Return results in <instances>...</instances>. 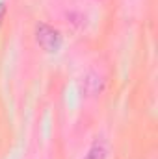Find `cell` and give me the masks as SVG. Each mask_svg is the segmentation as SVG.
<instances>
[{
  "label": "cell",
  "instance_id": "2",
  "mask_svg": "<svg viewBox=\"0 0 158 159\" xmlns=\"http://www.w3.org/2000/svg\"><path fill=\"white\" fill-rule=\"evenodd\" d=\"M106 156H108V146H106V143L97 139V141H93V144L87 148L84 159H106Z\"/></svg>",
  "mask_w": 158,
  "mask_h": 159
},
{
  "label": "cell",
  "instance_id": "4",
  "mask_svg": "<svg viewBox=\"0 0 158 159\" xmlns=\"http://www.w3.org/2000/svg\"><path fill=\"white\" fill-rule=\"evenodd\" d=\"M6 11H7V7H6V2H2V0H0V26H2V20H4V17H6Z\"/></svg>",
  "mask_w": 158,
  "mask_h": 159
},
{
  "label": "cell",
  "instance_id": "1",
  "mask_svg": "<svg viewBox=\"0 0 158 159\" xmlns=\"http://www.w3.org/2000/svg\"><path fill=\"white\" fill-rule=\"evenodd\" d=\"M34 35H36V43L39 44V48L48 52V54L58 52L62 48V44H63L62 32L56 26L48 24V22H37L36 30H34Z\"/></svg>",
  "mask_w": 158,
  "mask_h": 159
},
{
  "label": "cell",
  "instance_id": "3",
  "mask_svg": "<svg viewBox=\"0 0 158 159\" xmlns=\"http://www.w3.org/2000/svg\"><path fill=\"white\" fill-rule=\"evenodd\" d=\"M84 83H86V89L89 93H101L102 91V80L99 78V74H87Z\"/></svg>",
  "mask_w": 158,
  "mask_h": 159
}]
</instances>
